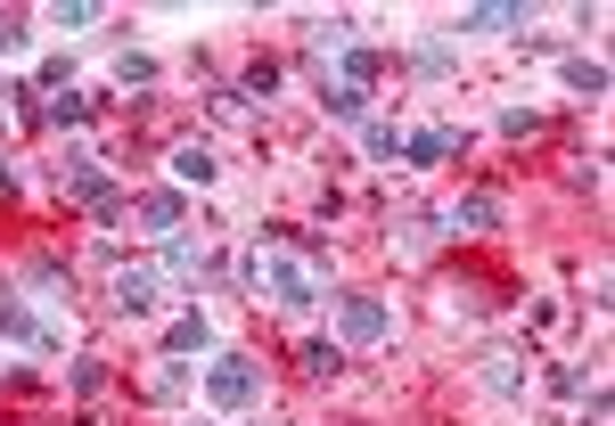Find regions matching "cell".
<instances>
[{"label":"cell","instance_id":"6da1fadb","mask_svg":"<svg viewBox=\"0 0 615 426\" xmlns=\"http://www.w3.org/2000/svg\"><path fill=\"white\" fill-rule=\"evenodd\" d=\"M239 280L254 295H271L280 312H312L329 295V246L295 239V230H271V239H254V254L239 263Z\"/></svg>","mask_w":615,"mask_h":426},{"label":"cell","instance_id":"3957f363","mask_svg":"<svg viewBox=\"0 0 615 426\" xmlns=\"http://www.w3.org/2000/svg\"><path fill=\"white\" fill-rule=\"evenodd\" d=\"M108 304L123 312V320H148L164 304V271L157 263H115V280H108Z\"/></svg>","mask_w":615,"mask_h":426},{"label":"cell","instance_id":"e0dca14e","mask_svg":"<svg viewBox=\"0 0 615 426\" xmlns=\"http://www.w3.org/2000/svg\"><path fill=\"white\" fill-rule=\"evenodd\" d=\"M336 361H345V353H336L329 336H304V353H295V369H304V377H336Z\"/></svg>","mask_w":615,"mask_h":426},{"label":"cell","instance_id":"44dd1931","mask_svg":"<svg viewBox=\"0 0 615 426\" xmlns=\"http://www.w3.org/2000/svg\"><path fill=\"white\" fill-rule=\"evenodd\" d=\"M271 91H280V67H271V58H254V67H246V82H239V99L254 106V99H271Z\"/></svg>","mask_w":615,"mask_h":426},{"label":"cell","instance_id":"7402d4cb","mask_svg":"<svg viewBox=\"0 0 615 426\" xmlns=\"http://www.w3.org/2000/svg\"><path fill=\"white\" fill-rule=\"evenodd\" d=\"M550 394H591V369L583 361H550Z\"/></svg>","mask_w":615,"mask_h":426},{"label":"cell","instance_id":"d6986e66","mask_svg":"<svg viewBox=\"0 0 615 426\" xmlns=\"http://www.w3.org/2000/svg\"><path fill=\"white\" fill-rule=\"evenodd\" d=\"M362 148H370V164H394L402 156V132H394V123H362Z\"/></svg>","mask_w":615,"mask_h":426},{"label":"cell","instance_id":"7a4b0ae2","mask_svg":"<svg viewBox=\"0 0 615 426\" xmlns=\"http://www.w3.org/2000/svg\"><path fill=\"white\" fill-rule=\"evenodd\" d=\"M205 402H214V410H254V402H263V361L254 353H222V361H205Z\"/></svg>","mask_w":615,"mask_h":426},{"label":"cell","instance_id":"cb8c5ba5","mask_svg":"<svg viewBox=\"0 0 615 426\" xmlns=\"http://www.w3.org/2000/svg\"><path fill=\"white\" fill-rule=\"evenodd\" d=\"M501 132L508 140H542V115H534V106H501Z\"/></svg>","mask_w":615,"mask_h":426},{"label":"cell","instance_id":"d4e9b609","mask_svg":"<svg viewBox=\"0 0 615 426\" xmlns=\"http://www.w3.org/2000/svg\"><path fill=\"white\" fill-rule=\"evenodd\" d=\"M50 26L58 33H82V26H99V9H91V0H67V9H50Z\"/></svg>","mask_w":615,"mask_h":426},{"label":"cell","instance_id":"603a6c76","mask_svg":"<svg viewBox=\"0 0 615 426\" xmlns=\"http://www.w3.org/2000/svg\"><path fill=\"white\" fill-rule=\"evenodd\" d=\"M411 67H419V74H452V41H419Z\"/></svg>","mask_w":615,"mask_h":426},{"label":"cell","instance_id":"8992f818","mask_svg":"<svg viewBox=\"0 0 615 426\" xmlns=\"http://www.w3.org/2000/svg\"><path fill=\"white\" fill-rule=\"evenodd\" d=\"M181 222H189L181 189H148V197H140V230H148V239H181Z\"/></svg>","mask_w":615,"mask_h":426},{"label":"cell","instance_id":"9a60e30c","mask_svg":"<svg viewBox=\"0 0 615 426\" xmlns=\"http://www.w3.org/2000/svg\"><path fill=\"white\" fill-rule=\"evenodd\" d=\"M558 82H566V91H583V99H607V67H599V58H566Z\"/></svg>","mask_w":615,"mask_h":426},{"label":"cell","instance_id":"484cf974","mask_svg":"<svg viewBox=\"0 0 615 426\" xmlns=\"http://www.w3.org/2000/svg\"><path fill=\"white\" fill-rule=\"evenodd\" d=\"M67 377H74V394H99V386H108V369H99V361H91V353H82V361H74V369H67Z\"/></svg>","mask_w":615,"mask_h":426},{"label":"cell","instance_id":"5b68a950","mask_svg":"<svg viewBox=\"0 0 615 426\" xmlns=\"http://www.w3.org/2000/svg\"><path fill=\"white\" fill-rule=\"evenodd\" d=\"M435 222H443V239H484V230H501V197L493 189H468V197H452Z\"/></svg>","mask_w":615,"mask_h":426},{"label":"cell","instance_id":"30bf717a","mask_svg":"<svg viewBox=\"0 0 615 426\" xmlns=\"http://www.w3.org/2000/svg\"><path fill=\"white\" fill-rule=\"evenodd\" d=\"M214 345V328H205V312H181L173 328H164V361H181V353H205Z\"/></svg>","mask_w":615,"mask_h":426},{"label":"cell","instance_id":"277c9868","mask_svg":"<svg viewBox=\"0 0 615 426\" xmlns=\"http://www.w3.org/2000/svg\"><path fill=\"white\" fill-rule=\"evenodd\" d=\"M336 328H345V345H386L394 312L377 304V295H336Z\"/></svg>","mask_w":615,"mask_h":426},{"label":"cell","instance_id":"ffe728a7","mask_svg":"<svg viewBox=\"0 0 615 426\" xmlns=\"http://www.w3.org/2000/svg\"><path fill=\"white\" fill-rule=\"evenodd\" d=\"M312 50H353V17H321V26H312Z\"/></svg>","mask_w":615,"mask_h":426},{"label":"cell","instance_id":"2e32d148","mask_svg":"<svg viewBox=\"0 0 615 426\" xmlns=\"http://www.w3.org/2000/svg\"><path fill=\"white\" fill-rule=\"evenodd\" d=\"M484 386L493 394H525V361L517 353H484Z\"/></svg>","mask_w":615,"mask_h":426},{"label":"cell","instance_id":"9c48e42d","mask_svg":"<svg viewBox=\"0 0 615 426\" xmlns=\"http://www.w3.org/2000/svg\"><path fill=\"white\" fill-rule=\"evenodd\" d=\"M0 336H9V345H33L41 336V320L26 312V287H0Z\"/></svg>","mask_w":615,"mask_h":426},{"label":"cell","instance_id":"8fae6325","mask_svg":"<svg viewBox=\"0 0 615 426\" xmlns=\"http://www.w3.org/2000/svg\"><path fill=\"white\" fill-rule=\"evenodd\" d=\"M321 106L336 123H370V91H362V82H321Z\"/></svg>","mask_w":615,"mask_h":426},{"label":"cell","instance_id":"7c38bea8","mask_svg":"<svg viewBox=\"0 0 615 426\" xmlns=\"http://www.w3.org/2000/svg\"><path fill=\"white\" fill-rule=\"evenodd\" d=\"M157 271H164V280H198V271H205V246L181 230V239H164V263H157Z\"/></svg>","mask_w":615,"mask_h":426},{"label":"cell","instance_id":"ac0fdd59","mask_svg":"<svg viewBox=\"0 0 615 426\" xmlns=\"http://www.w3.org/2000/svg\"><path fill=\"white\" fill-rule=\"evenodd\" d=\"M115 82H123V91H157V58L123 50V58H115Z\"/></svg>","mask_w":615,"mask_h":426},{"label":"cell","instance_id":"5bb4252c","mask_svg":"<svg viewBox=\"0 0 615 426\" xmlns=\"http://www.w3.org/2000/svg\"><path fill=\"white\" fill-rule=\"evenodd\" d=\"M41 123H58V132H82V123H91V99H82V91L41 99Z\"/></svg>","mask_w":615,"mask_h":426},{"label":"cell","instance_id":"52a82bcc","mask_svg":"<svg viewBox=\"0 0 615 426\" xmlns=\"http://www.w3.org/2000/svg\"><path fill=\"white\" fill-rule=\"evenodd\" d=\"M164 173H173V189H205V181H214V148H205V140H173Z\"/></svg>","mask_w":615,"mask_h":426},{"label":"cell","instance_id":"ba28073f","mask_svg":"<svg viewBox=\"0 0 615 426\" xmlns=\"http://www.w3.org/2000/svg\"><path fill=\"white\" fill-rule=\"evenodd\" d=\"M460 33H525V0H493V9H460Z\"/></svg>","mask_w":615,"mask_h":426},{"label":"cell","instance_id":"4fadbf2b","mask_svg":"<svg viewBox=\"0 0 615 426\" xmlns=\"http://www.w3.org/2000/svg\"><path fill=\"white\" fill-rule=\"evenodd\" d=\"M460 148V132H411L402 140V156H411V173H427V164H443Z\"/></svg>","mask_w":615,"mask_h":426}]
</instances>
